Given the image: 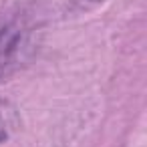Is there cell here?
Here are the masks:
<instances>
[{
  "label": "cell",
  "mask_w": 147,
  "mask_h": 147,
  "mask_svg": "<svg viewBox=\"0 0 147 147\" xmlns=\"http://www.w3.org/2000/svg\"><path fill=\"white\" fill-rule=\"evenodd\" d=\"M28 40V28L20 18L0 26V81L20 65L30 45Z\"/></svg>",
  "instance_id": "1"
},
{
  "label": "cell",
  "mask_w": 147,
  "mask_h": 147,
  "mask_svg": "<svg viewBox=\"0 0 147 147\" xmlns=\"http://www.w3.org/2000/svg\"><path fill=\"white\" fill-rule=\"evenodd\" d=\"M16 123H18V115L14 107L0 99V145L8 141V137L16 129Z\"/></svg>",
  "instance_id": "2"
},
{
  "label": "cell",
  "mask_w": 147,
  "mask_h": 147,
  "mask_svg": "<svg viewBox=\"0 0 147 147\" xmlns=\"http://www.w3.org/2000/svg\"><path fill=\"white\" fill-rule=\"evenodd\" d=\"M93 2H99V0H93Z\"/></svg>",
  "instance_id": "3"
}]
</instances>
